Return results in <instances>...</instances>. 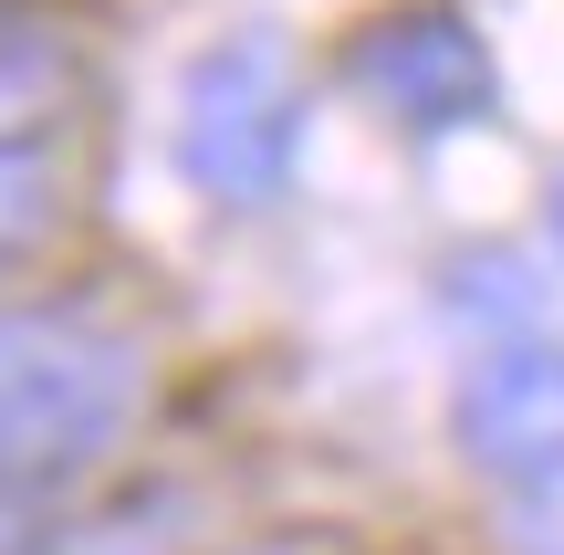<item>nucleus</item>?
Returning <instances> with one entry per match:
<instances>
[{
  "label": "nucleus",
  "mask_w": 564,
  "mask_h": 555,
  "mask_svg": "<svg viewBox=\"0 0 564 555\" xmlns=\"http://www.w3.org/2000/svg\"><path fill=\"white\" fill-rule=\"evenodd\" d=\"M74 105V42L0 0V147H32Z\"/></svg>",
  "instance_id": "39448f33"
},
{
  "label": "nucleus",
  "mask_w": 564,
  "mask_h": 555,
  "mask_svg": "<svg viewBox=\"0 0 564 555\" xmlns=\"http://www.w3.org/2000/svg\"><path fill=\"white\" fill-rule=\"evenodd\" d=\"M303 116H314V95H303V63H293L282 32L209 42L188 63V84H178V168H188V189L220 200V210H272L293 189V168H303Z\"/></svg>",
  "instance_id": "f03ea898"
},
{
  "label": "nucleus",
  "mask_w": 564,
  "mask_h": 555,
  "mask_svg": "<svg viewBox=\"0 0 564 555\" xmlns=\"http://www.w3.org/2000/svg\"><path fill=\"white\" fill-rule=\"evenodd\" d=\"M188 503L178 493H126L105 514H74V524H32L21 555H188Z\"/></svg>",
  "instance_id": "423d86ee"
},
{
  "label": "nucleus",
  "mask_w": 564,
  "mask_h": 555,
  "mask_svg": "<svg viewBox=\"0 0 564 555\" xmlns=\"http://www.w3.org/2000/svg\"><path fill=\"white\" fill-rule=\"evenodd\" d=\"M147 398V346L105 314H0V503H42L63 472L105 461Z\"/></svg>",
  "instance_id": "f257e3e1"
},
{
  "label": "nucleus",
  "mask_w": 564,
  "mask_h": 555,
  "mask_svg": "<svg viewBox=\"0 0 564 555\" xmlns=\"http://www.w3.org/2000/svg\"><path fill=\"white\" fill-rule=\"evenodd\" d=\"M544 231H554V263H564V168H554V200H544Z\"/></svg>",
  "instance_id": "6e6552de"
},
{
  "label": "nucleus",
  "mask_w": 564,
  "mask_h": 555,
  "mask_svg": "<svg viewBox=\"0 0 564 555\" xmlns=\"http://www.w3.org/2000/svg\"><path fill=\"white\" fill-rule=\"evenodd\" d=\"M345 84L408 137H460V126H491V105H502L491 42L460 11H377L345 42Z\"/></svg>",
  "instance_id": "7ed1b4c3"
},
{
  "label": "nucleus",
  "mask_w": 564,
  "mask_h": 555,
  "mask_svg": "<svg viewBox=\"0 0 564 555\" xmlns=\"http://www.w3.org/2000/svg\"><path fill=\"white\" fill-rule=\"evenodd\" d=\"M63 231V168L42 147H0V263L42 252Z\"/></svg>",
  "instance_id": "0eeeda50"
},
{
  "label": "nucleus",
  "mask_w": 564,
  "mask_h": 555,
  "mask_svg": "<svg viewBox=\"0 0 564 555\" xmlns=\"http://www.w3.org/2000/svg\"><path fill=\"white\" fill-rule=\"evenodd\" d=\"M449 430H460V461L481 482H512V493H564V335H512V346H481L449 398Z\"/></svg>",
  "instance_id": "20e7f679"
}]
</instances>
